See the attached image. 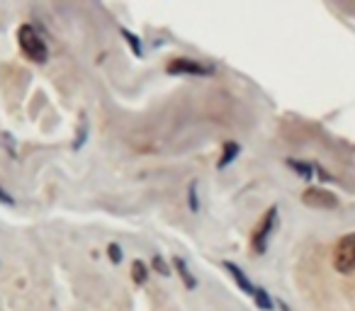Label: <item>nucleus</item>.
Here are the masks:
<instances>
[{"mask_svg": "<svg viewBox=\"0 0 355 311\" xmlns=\"http://www.w3.org/2000/svg\"><path fill=\"white\" fill-rule=\"evenodd\" d=\"M195 190H198V185H190V209H193V212H198V193H195Z\"/></svg>", "mask_w": 355, "mask_h": 311, "instance_id": "14", "label": "nucleus"}, {"mask_svg": "<svg viewBox=\"0 0 355 311\" xmlns=\"http://www.w3.org/2000/svg\"><path fill=\"white\" fill-rule=\"evenodd\" d=\"M173 265H175V270L180 272V277L185 280V287H188V290H195V287H198V280L190 275V270H188V265H185L183 258H175V260H173Z\"/></svg>", "mask_w": 355, "mask_h": 311, "instance_id": "7", "label": "nucleus"}, {"mask_svg": "<svg viewBox=\"0 0 355 311\" xmlns=\"http://www.w3.org/2000/svg\"><path fill=\"white\" fill-rule=\"evenodd\" d=\"M122 35H124V39L129 42V46H132L134 56H141V54H144V49H141V42H139V37H137V35H132L129 30H122Z\"/></svg>", "mask_w": 355, "mask_h": 311, "instance_id": "11", "label": "nucleus"}, {"mask_svg": "<svg viewBox=\"0 0 355 311\" xmlns=\"http://www.w3.org/2000/svg\"><path fill=\"white\" fill-rule=\"evenodd\" d=\"M0 202H6V204H10V207H12V204H15V199H12L10 195L6 193V190L0 188Z\"/></svg>", "mask_w": 355, "mask_h": 311, "instance_id": "16", "label": "nucleus"}, {"mask_svg": "<svg viewBox=\"0 0 355 311\" xmlns=\"http://www.w3.org/2000/svg\"><path fill=\"white\" fill-rule=\"evenodd\" d=\"M290 168H295L297 173H302V178H311V168L306 163H300V161H287Z\"/></svg>", "mask_w": 355, "mask_h": 311, "instance_id": "12", "label": "nucleus"}, {"mask_svg": "<svg viewBox=\"0 0 355 311\" xmlns=\"http://www.w3.org/2000/svg\"><path fill=\"white\" fill-rule=\"evenodd\" d=\"M168 73H190V75H207L212 73L209 69H205L202 64H195L190 59H173L168 64Z\"/></svg>", "mask_w": 355, "mask_h": 311, "instance_id": "5", "label": "nucleus"}, {"mask_svg": "<svg viewBox=\"0 0 355 311\" xmlns=\"http://www.w3.org/2000/svg\"><path fill=\"white\" fill-rule=\"evenodd\" d=\"M153 267H156L161 275H168V267H166V263H163V258L161 256H156L153 258Z\"/></svg>", "mask_w": 355, "mask_h": 311, "instance_id": "15", "label": "nucleus"}, {"mask_svg": "<svg viewBox=\"0 0 355 311\" xmlns=\"http://www.w3.org/2000/svg\"><path fill=\"white\" fill-rule=\"evenodd\" d=\"M236 156H239V146H236V143H227V148H224V156L219 159L217 166H219V168H227V166L232 163Z\"/></svg>", "mask_w": 355, "mask_h": 311, "instance_id": "9", "label": "nucleus"}, {"mask_svg": "<svg viewBox=\"0 0 355 311\" xmlns=\"http://www.w3.org/2000/svg\"><path fill=\"white\" fill-rule=\"evenodd\" d=\"M132 277H134V282H137V285H144V282H146L148 270H146V265H144L141 260L132 263Z\"/></svg>", "mask_w": 355, "mask_h": 311, "instance_id": "8", "label": "nucleus"}, {"mask_svg": "<svg viewBox=\"0 0 355 311\" xmlns=\"http://www.w3.org/2000/svg\"><path fill=\"white\" fill-rule=\"evenodd\" d=\"M224 267H227L229 270V275L234 277V280H236V285L241 287L243 292H246V294H251L253 296V292H256V287L251 285V280H248L246 275H243V270L239 265H234V263H224Z\"/></svg>", "mask_w": 355, "mask_h": 311, "instance_id": "6", "label": "nucleus"}, {"mask_svg": "<svg viewBox=\"0 0 355 311\" xmlns=\"http://www.w3.org/2000/svg\"><path fill=\"white\" fill-rule=\"evenodd\" d=\"M17 42H20L22 54L30 61H35V64H44L46 56H49L44 39H42V35L32 25H22L20 30H17Z\"/></svg>", "mask_w": 355, "mask_h": 311, "instance_id": "1", "label": "nucleus"}, {"mask_svg": "<svg viewBox=\"0 0 355 311\" xmlns=\"http://www.w3.org/2000/svg\"><path fill=\"white\" fill-rule=\"evenodd\" d=\"M253 299H256V304L261 306L263 311H270L272 309V301H270V296H268L266 290H256V292H253Z\"/></svg>", "mask_w": 355, "mask_h": 311, "instance_id": "10", "label": "nucleus"}, {"mask_svg": "<svg viewBox=\"0 0 355 311\" xmlns=\"http://www.w3.org/2000/svg\"><path fill=\"white\" fill-rule=\"evenodd\" d=\"M107 256H110V260H112V263H119V260H122V251H119L117 243H110Z\"/></svg>", "mask_w": 355, "mask_h": 311, "instance_id": "13", "label": "nucleus"}, {"mask_svg": "<svg viewBox=\"0 0 355 311\" xmlns=\"http://www.w3.org/2000/svg\"><path fill=\"white\" fill-rule=\"evenodd\" d=\"M302 199H304L306 207H314V209H334V207H338V199H336V195L326 193V190H321V188H309L304 195H302Z\"/></svg>", "mask_w": 355, "mask_h": 311, "instance_id": "4", "label": "nucleus"}, {"mask_svg": "<svg viewBox=\"0 0 355 311\" xmlns=\"http://www.w3.org/2000/svg\"><path fill=\"white\" fill-rule=\"evenodd\" d=\"M334 267L345 275L355 270V233H348L338 241L334 251Z\"/></svg>", "mask_w": 355, "mask_h": 311, "instance_id": "2", "label": "nucleus"}, {"mask_svg": "<svg viewBox=\"0 0 355 311\" xmlns=\"http://www.w3.org/2000/svg\"><path fill=\"white\" fill-rule=\"evenodd\" d=\"M275 217H277V209L270 207L266 212V219H263V224L256 229V233H253V251H256V256H263V253H266L268 236H270L272 226H275Z\"/></svg>", "mask_w": 355, "mask_h": 311, "instance_id": "3", "label": "nucleus"}]
</instances>
